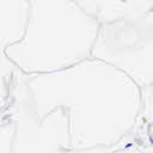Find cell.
I'll use <instances>...</instances> for the list:
<instances>
[{
  "instance_id": "obj_1",
  "label": "cell",
  "mask_w": 153,
  "mask_h": 153,
  "mask_svg": "<svg viewBox=\"0 0 153 153\" xmlns=\"http://www.w3.org/2000/svg\"><path fill=\"white\" fill-rule=\"evenodd\" d=\"M26 82L41 118L55 109L67 112L71 149L112 146L136 129L141 92L103 61L88 57L60 72L26 75Z\"/></svg>"
},
{
  "instance_id": "obj_2",
  "label": "cell",
  "mask_w": 153,
  "mask_h": 153,
  "mask_svg": "<svg viewBox=\"0 0 153 153\" xmlns=\"http://www.w3.org/2000/svg\"><path fill=\"white\" fill-rule=\"evenodd\" d=\"M99 27L76 1L29 0L24 35L6 55L25 75L60 72L91 57Z\"/></svg>"
},
{
  "instance_id": "obj_3",
  "label": "cell",
  "mask_w": 153,
  "mask_h": 153,
  "mask_svg": "<svg viewBox=\"0 0 153 153\" xmlns=\"http://www.w3.org/2000/svg\"><path fill=\"white\" fill-rule=\"evenodd\" d=\"M91 57L130 79L141 94L153 88V5L135 16L103 24Z\"/></svg>"
},
{
  "instance_id": "obj_4",
  "label": "cell",
  "mask_w": 153,
  "mask_h": 153,
  "mask_svg": "<svg viewBox=\"0 0 153 153\" xmlns=\"http://www.w3.org/2000/svg\"><path fill=\"white\" fill-rule=\"evenodd\" d=\"M5 112L14 126L10 153L72 152L67 112L63 109H55L41 118L32 105L26 75L19 69Z\"/></svg>"
},
{
  "instance_id": "obj_5",
  "label": "cell",
  "mask_w": 153,
  "mask_h": 153,
  "mask_svg": "<svg viewBox=\"0 0 153 153\" xmlns=\"http://www.w3.org/2000/svg\"><path fill=\"white\" fill-rule=\"evenodd\" d=\"M29 0H0V116L5 112L18 68L7 57L6 49L24 35Z\"/></svg>"
},
{
  "instance_id": "obj_6",
  "label": "cell",
  "mask_w": 153,
  "mask_h": 153,
  "mask_svg": "<svg viewBox=\"0 0 153 153\" xmlns=\"http://www.w3.org/2000/svg\"><path fill=\"white\" fill-rule=\"evenodd\" d=\"M76 2L100 25L135 16L148 10L153 5V1L148 0H76Z\"/></svg>"
},
{
  "instance_id": "obj_7",
  "label": "cell",
  "mask_w": 153,
  "mask_h": 153,
  "mask_svg": "<svg viewBox=\"0 0 153 153\" xmlns=\"http://www.w3.org/2000/svg\"><path fill=\"white\" fill-rule=\"evenodd\" d=\"M137 136L135 133H130L120 142L112 146H99V147H91L85 149H72L71 153H131Z\"/></svg>"
},
{
  "instance_id": "obj_8",
  "label": "cell",
  "mask_w": 153,
  "mask_h": 153,
  "mask_svg": "<svg viewBox=\"0 0 153 153\" xmlns=\"http://www.w3.org/2000/svg\"><path fill=\"white\" fill-rule=\"evenodd\" d=\"M13 127L12 120L5 112L4 118L0 121V153H10Z\"/></svg>"
},
{
  "instance_id": "obj_9",
  "label": "cell",
  "mask_w": 153,
  "mask_h": 153,
  "mask_svg": "<svg viewBox=\"0 0 153 153\" xmlns=\"http://www.w3.org/2000/svg\"><path fill=\"white\" fill-rule=\"evenodd\" d=\"M131 153H153V147L149 145H143L139 140H136L135 147Z\"/></svg>"
},
{
  "instance_id": "obj_10",
  "label": "cell",
  "mask_w": 153,
  "mask_h": 153,
  "mask_svg": "<svg viewBox=\"0 0 153 153\" xmlns=\"http://www.w3.org/2000/svg\"><path fill=\"white\" fill-rule=\"evenodd\" d=\"M4 116H5V112H4V114H2V115H1V116H0V121H1V120H2V118H4Z\"/></svg>"
}]
</instances>
